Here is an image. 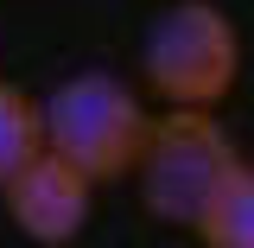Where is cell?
I'll return each mask as SVG.
<instances>
[{
    "label": "cell",
    "mask_w": 254,
    "mask_h": 248,
    "mask_svg": "<svg viewBox=\"0 0 254 248\" xmlns=\"http://www.w3.org/2000/svg\"><path fill=\"white\" fill-rule=\"evenodd\" d=\"M32 153H45V108H38L26 89L0 83V191H6V178H13Z\"/></svg>",
    "instance_id": "obj_6"
},
{
    "label": "cell",
    "mask_w": 254,
    "mask_h": 248,
    "mask_svg": "<svg viewBox=\"0 0 254 248\" xmlns=\"http://www.w3.org/2000/svg\"><path fill=\"white\" fill-rule=\"evenodd\" d=\"M197 242L203 248H254V165L248 159L216 191V204L197 217Z\"/></svg>",
    "instance_id": "obj_5"
},
{
    "label": "cell",
    "mask_w": 254,
    "mask_h": 248,
    "mask_svg": "<svg viewBox=\"0 0 254 248\" xmlns=\"http://www.w3.org/2000/svg\"><path fill=\"white\" fill-rule=\"evenodd\" d=\"M140 70L165 108H216L242 77V32L216 0H172L140 38Z\"/></svg>",
    "instance_id": "obj_1"
},
{
    "label": "cell",
    "mask_w": 254,
    "mask_h": 248,
    "mask_svg": "<svg viewBox=\"0 0 254 248\" xmlns=\"http://www.w3.org/2000/svg\"><path fill=\"white\" fill-rule=\"evenodd\" d=\"M6 217L13 229L38 248H64L76 242L83 229H89V204H95V178L89 172H76L64 153H32L13 178H6Z\"/></svg>",
    "instance_id": "obj_4"
},
{
    "label": "cell",
    "mask_w": 254,
    "mask_h": 248,
    "mask_svg": "<svg viewBox=\"0 0 254 248\" xmlns=\"http://www.w3.org/2000/svg\"><path fill=\"white\" fill-rule=\"evenodd\" d=\"M38 108H45V147L64 153L76 172H89L95 185H115V178H127L140 165L153 115L108 70H83V77L58 83Z\"/></svg>",
    "instance_id": "obj_3"
},
{
    "label": "cell",
    "mask_w": 254,
    "mask_h": 248,
    "mask_svg": "<svg viewBox=\"0 0 254 248\" xmlns=\"http://www.w3.org/2000/svg\"><path fill=\"white\" fill-rule=\"evenodd\" d=\"M235 165H242V153L210 108H165L146 127V147H140V165H133L140 204L172 229L178 223L197 229V217L216 204V191L235 178Z\"/></svg>",
    "instance_id": "obj_2"
}]
</instances>
